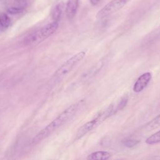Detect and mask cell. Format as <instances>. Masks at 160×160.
<instances>
[{
  "label": "cell",
  "mask_w": 160,
  "mask_h": 160,
  "mask_svg": "<svg viewBox=\"0 0 160 160\" xmlns=\"http://www.w3.org/2000/svg\"><path fill=\"white\" fill-rule=\"evenodd\" d=\"M102 66H103V61H100L93 68H92V69L89 70L88 73L86 74V76H84V78L91 77L92 76L95 74L97 72H98V71H99V69H101Z\"/></svg>",
  "instance_id": "7c38bea8"
},
{
  "label": "cell",
  "mask_w": 160,
  "mask_h": 160,
  "mask_svg": "<svg viewBox=\"0 0 160 160\" xmlns=\"http://www.w3.org/2000/svg\"><path fill=\"white\" fill-rule=\"evenodd\" d=\"M84 101H79L71 104L58 115L52 121L40 131L32 139V144H35L46 139L52 134L54 131L66 124L72 118H73L83 104Z\"/></svg>",
  "instance_id": "6da1fadb"
},
{
  "label": "cell",
  "mask_w": 160,
  "mask_h": 160,
  "mask_svg": "<svg viewBox=\"0 0 160 160\" xmlns=\"http://www.w3.org/2000/svg\"><path fill=\"white\" fill-rule=\"evenodd\" d=\"M64 2L60 1L57 2L52 9L51 16L54 21L58 22L62 16L63 9H64Z\"/></svg>",
  "instance_id": "ba28073f"
},
{
  "label": "cell",
  "mask_w": 160,
  "mask_h": 160,
  "mask_svg": "<svg viewBox=\"0 0 160 160\" xmlns=\"http://www.w3.org/2000/svg\"><path fill=\"white\" fill-rule=\"evenodd\" d=\"M85 56V51H80L68 59L54 72L52 76L53 81H56L60 80L68 74L76 66V64L84 59Z\"/></svg>",
  "instance_id": "277c9868"
},
{
  "label": "cell",
  "mask_w": 160,
  "mask_h": 160,
  "mask_svg": "<svg viewBox=\"0 0 160 160\" xmlns=\"http://www.w3.org/2000/svg\"><path fill=\"white\" fill-rule=\"evenodd\" d=\"M11 23V19L5 13L0 14V25L4 28L9 26Z\"/></svg>",
  "instance_id": "4fadbf2b"
},
{
  "label": "cell",
  "mask_w": 160,
  "mask_h": 160,
  "mask_svg": "<svg viewBox=\"0 0 160 160\" xmlns=\"http://www.w3.org/2000/svg\"><path fill=\"white\" fill-rule=\"evenodd\" d=\"M128 101V97L127 96H124V97H122L121 100L119 101V102L118 104V106L116 108L114 107V112L115 114L119 111H121L122 109H124V108L126 106L127 103Z\"/></svg>",
  "instance_id": "5bb4252c"
},
{
  "label": "cell",
  "mask_w": 160,
  "mask_h": 160,
  "mask_svg": "<svg viewBox=\"0 0 160 160\" xmlns=\"http://www.w3.org/2000/svg\"><path fill=\"white\" fill-rule=\"evenodd\" d=\"M113 114H114V106L113 104H111L103 111L99 112L94 118L81 126L76 134L74 140H78L81 139L88 132L94 129L107 118H109Z\"/></svg>",
  "instance_id": "3957f363"
},
{
  "label": "cell",
  "mask_w": 160,
  "mask_h": 160,
  "mask_svg": "<svg viewBox=\"0 0 160 160\" xmlns=\"http://www.w3.org/2000/svg\"><path fill=\"white\" fill-rule=\"evenodd\" d=\"M79 0H68L66 6V13L69 19H72L76 14Z\"/></svg>",
  "instance_id": "52a82bcc"
},
{
  "label": "cell",
  "mask_w": 160,
  "mask_h": 160,
  "mask_svg": "<svg viewBox=\"0 0 160 160\" xmlns=\"http://www.w3.org/2000/svg\"><path fill=\"white\" fill-rule=\"evenodd\" d=\"M24 6H12L9 8L7 9L8 13L11 14H17L22 12L24 11Z\"/></svg>",
  "instance_id": "2e32d148"
},
{
  "label": "cell",
  "mask_w": 160,
  "mask_h": 160,
  "mask_svg": "<svg viewBox=\"0 0 160 160\" xmlns=\"http://www.w3.org/2000/svg\"><path fill=\"white\" fill-rule=\"evenodd\" d=\"M152 78L151 73L149 72L141 74L136 81L133 86V91L135 92H140L144 90L149 83Z\"/></svg>",
  "instance_id": "8992f818"
},
{
  "label": "cell",
  "mask_w": 160,
  "mask_h": 160,
  "mask_svg": "<svg viewBox=\"0 0 160 160\" xmlns=\"http://www.w3.org/2000/svg\"><path fill=\"white\" fill-rule=\"evenodd\" d=\"M139 141L134 139H126L122 141V144L128 148H132L139 144Z\"/></svg>",
  "instance_id": "9a60e30c"
},
{
  "label": "cell",
  "mask_w": 160,
  "mask_h": 160,
  "mask_svg": "<svg viewBox=\"0 0 160 160\" xmlns=\"http://www.w3.org/2000/svg\"><path fill=\"white\" fill-rule=\"evenodd\" d=\"M58 22L53 21L27 36L22 41L24 46L37 45L54 34L58 28Z\"/></svg>",
  "instance_id": "7a4b0ae2"
},
{
  "label": "cell",
  "mask_w": 160,
  "mask_h": 160,
  "mask_svg": "<svg viewBox=\"0 0 160 160\" xmlns=\"http://www.w3.org/2000/svg\"><path fill=\"white\" fill-rule=\"evenodd\" d=\"M131 0H112L106 4L97 14L96 17L99 19L108 16L123 8Z\"/></svg>",
  "instance_id": "5b68a950"
},
{
  "label": "cell",
  "mask_w": 160,
  "mask_h": 160,
  "mask_svg": "<svg viewBox=\"0 0 160 160\" xmlns=\"http://www.w3.org/2000/svg\"><path fill=\"white\" fill-rule=\"evenodd\" d=\"M111 157V155L109 152L99 151L90 154L87 159L89 160H107L110 159Z\"/></svg>",
  "instance_id": "9c48e42d"
},
{
  "label": "cell",
  "mask_w": 160,
  "mask_h": 160,
  "mask_svg": "<svg viewBox=\"0 0 160 160\" xmlns=\"http://www.w3.org/2000/svg\"><path fill=\"white\" fill-rule=\"evenodd\" d=\"M101 0H90V2L92 4V5H96L98 4Z\"/></svg>",
  "instance_id": "e0dca14e"
},
{
  "label": "cell",
  "mask_w": 160,
  "mask_h": 160,
  "mask_svg": "<svg viewBox=\"0 0 160 160\" xmlns=\"http://www.w3.org/2000/svg\"><path fill=\"white\" fill-rule=\"evenodd\" d=\"M146 143L149 145L155 144L160 142V130L152 134L146 139Z\"/></svg>",
  "instance_id": "8fae6325"
},
{
  "label": "cell",
  "mask_w": 160,
  "mask_h": 160,
  "mask_svg": "<svg viewBox=\"0 0 160 160\" xmlns=\"http://www.w3.org/2000/svg\"><path fill=\"white\" fill-rule=\"evenodd\" d=\"M160 126V114L151 120L146 126L144 129L147 131H151Z\"/></svg>",
  "instance_id": "30bf717a"
}]
</instances>
